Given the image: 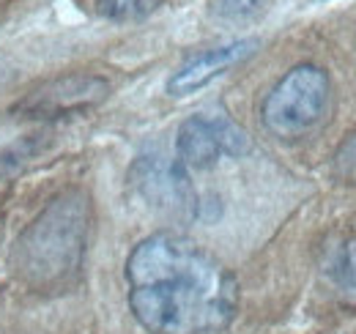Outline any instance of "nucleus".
<instances>
[{
  "mask_svg": "<svg viewBox=\"0 0 356 334\" xmlns=\"http://www.w3.org/2000/svg\"><path fill=\"white\" fill-rule=\"evenodd\" d=\"M124 274L129 310L148 334H222L238 312L230 269L173 230L145 236Z\"/></svg>",
  "mask_w": 356,
  "mask_h": 334,
  "instance_id": "f257e3e1",
  "label": "nucleus"
},
{
  "mask_svg": "<svg viewBox=\"0 0 356 334\" xmlns=\"http://www.w3.org/2000/svg\"><path fill=\"white\" fill-rule=\"evenodd\" d=\"M93 206L83 189L58 192L11 247L14 274L33 291L66 285L83 266L90 239Z\"/></svg>",
  "mask_w": 356,
  "mask_h": 334,
  "instance_id": "f03ea898",
  "label": "nucleus"
},
{
  "mask_svg": "<svg viewBox=\"0 0 356 334\" xmlns=\"http://www.w3.org/2000/svg\"><path fill=\"white\" fill-rule=\"evenodd\" d=\"M332 83L315 63H299L280 77L261 104V121L268 134L296 140L323 124L329 113Z\"/></svg>",
  "mask_w": 356,
  "mask_h": 334,
  "instance_id": "7ed1b4c3",
  "label": "nucleus"
},
{
  "mask_svg": "<svg viewBox=\"0 0 356 334\" xmlns=\"http://www.w3.org/2000/svg\"><path fill=\"white\" fill-rule=\"evenodd\" d=\"M129 186L148 209L170 219H195L200 211V198L192 186L189 170L162 154L137 157L129 170Z\"/></svg>",
  "mask_w": 356,
  "mask_h": 334,
  "instance_id": "20e7f679",
  "label": "nucleus"
},
{
  "mask_svg": "<svg viewBox=\"0 0 356 334\" xmlns=\"http://www.w3.org/2000/svg\"><path fill=\"white\" fill-rule=\"evenodd\" d=\"M250 151V134L227 116L197 113L176 132V159L186 170H209L222 159H241Z\"/></svg>",
  "mask_w": 356,
  "mask_h": 334,
  "instance_id": "39448f33",
  "label": "nucleus"
},
{
  "mask_svg": "<svg viewBox=\"0 0 356 334\" xmlns=\"http://www.w3.org/2000/svg\"><path fill=\"white\" fill-rule=\"evenodd\" d=\"M107 96H110V85L104 77L63 74V77H55L49 83L28 90L11 107V113L28 121H58V118H69V116L93 110Z\"/></svg>",
  "mask_w": 356,
  "mask_h": 334,
  "instance_id": "423d86ee",
  "label": "nucleus"
},
{
  "mask_svg": "<svg viewBox=\"0 0 356 334\" xmlns=\"http://www.w3.org/2000/svg\"><path fill=\"white\" fill-rule=\"evenodd\" d=\"M261 42L258 39H238V42L220 44L211 49H203L197 55H192L189 61H184L168 80V93L184 99L197 93L200 88L214 83L217 77H222L225 72H230L233 66H241L244 61H250L258 52Z\"/></svg>",
  "mask_w": 356,
  "mask_h": 334,
  "instance_id": "0eeeda50",
  "label": "nucleus"
},
{
  "mask_svg": "<svg viewBox=\"0 0 356 334\" xmlns=\"http://www.w3.org/2000/svg\"><path fill=\"white\" fill-rule=\"evenodd\" d=\"M326 277L343 299L356 301V236L340 241L337 247L329 250Z\"/></svg>",
  "mask_w": 356,
  "mask_h": 334,
  "instance_id": "6e6552de",
  "label": "nucleus"
},
{
  "mask_svg": "<svg viewBox=\"0 0 356 334\" xmlns=\"http://www.w3.org/2000/svg\"><path fill=\"white\" fill-rule=\"evenodd\" d=\"M271 0H209V17L220 25L236 28V25H250L261 19L268 11Z\"/></svg>",
  "mask_w": 356,
  "mask_h": 334,
  "instance_id": "1a4fd4ad",
  "label": "nucleus"
},
{
  "mask_svg": "<svg viewBox=\"0 0 356 334\" xmlns=\"http://www.w3.org/2000/svg\"><path fill=\"white\" fill-rule=\"evenodd\" d=\"M165 0H96L99 17L110 22H137L151 17Z\"/></svg>",
  "mask_w": 356,
  "mask_h": 334,
  "instance_id": "9d476101",
  "label": "nucleus"
}]
</instances>
